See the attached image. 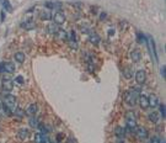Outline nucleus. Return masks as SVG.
<instances>
[{
    "instance_id": "9b49d317",
    "label": "nucleus",
    "mask_w": 166,
    "mask_h": 143,
    "mask_svg": "<svg viewBox=\"0 0 166 143\" xmlns=\"http://www.w3.org/2000/svg\"><path fill=\"white\" fill-rule=\"evenodd\" d=\"M134 131H135V133H137V136L139 137L140 139L148 138V131H146V128H144V127H137Z\"/></svg>"
},
{
    "instance_id": "f8f14e48",
    "label": "nucleus",
    "mask_w": 166,
    "mask_h": 143,
    "mask_svg": "<svg viewBox=\"0 0 166 143\" xmlns=\"http://www.w3.org/2000/svg\"><path fill=\"white\" fill-rule=\"evenodd\" d=\"M17 137H19L21 141H27L30 137V131L26 128H21L19 132H17Z\"/></svg>"
},
{
    "instance_id": "b1692460",
    "label": "nucleus",
    "mask_w": 166,
    "mask_h": 143,
    "mask_svg": "<svg viewBox=\"0 0 166 143\" xmlns=\"http://www.w3.org/2000/svg\"><path fill=\"white\" fill-rule=\"evenodd\" d=\"M56 35H57L60 40H63V41H64V40H67V37H68V33L65 32V31H63V30H58V32H57Z\"/></svg>"
},
{
    "instance_id": "a19ab883",
    "label": "nucleus",
    "mask_w": 166,
    "mask_h": 143,
    "mask_svg": "<svg viewBox=\"0 0 166 143\" xmlns=\"http://www.w3.org/2000/svg\"><path fill=\"white\" fill-rule=\"evenodd\" d=\"M117 143H124V142H121V141H120V142H117Z\"/></svg>"
},
{
    "instance_id": "c9c22d12",
    "label": "nucleus",
    "mask_w": 166,
    "mask_h": 143,
    "mask_svg": "<svg viewBox=\"0 0 166 143\" xmlns=\"http://www.w3.org/2000/svg\"><path fill=\"white\" fill-rule=\"evenodd\" d=\"M108 35H110V36L115 35V30H112V28H111V30H108Z\"/></svg>"
},
{
    "instance_id": "dca6fc26",
    "label": "nucleus",
    "mask_w": 166,
    "mask_h": 143,
    "mask_svg": "<svg viewBox=\"0 0 166 143\" xmlns=\"http://www.w3.org/2000/svg\"><path fill=\"white\" fill-rule=\"evenodd\" d=\"M148 100H149V106H151V107H156L160 103H159V98L156 96V95H154V94H151L149 98H148Z\"/></svg>"
},
{
    "instance_id": "2eb2a0df",
    "label": "nucleus",
    "mask_w": 166,
    "mask_h": 143,
    "mask_svg": "<svg viewBox=\"0 0 166 143\" xmlns=\"http://www.w3.org/2000/svg\"><path fill=\"white\" fill-rule=\"evenodd\" d=\"M21 27L25 28V30H33L36 27V23H34L32 20H27V21H23L21 23Z\"/></svg>"
},
{
    "instance_id": "ddd939ff",
    "label": "nucleus",
    "mask_w": 166,
    "mask_h": 143,
    "mask_svg": "<svg viewBox=\"0 0 166 143\" xmlns=\"http://www.w3.org/2000/svg\"><path fill=\"white\" fill-rule=\"evenodd\" d=\"M89 41L92 43V45H98L100 42H101V37L97 35V33H95V32H90V36H89Z\"/></svg>"
},
{
    "instance_id": "6e6552de",
    "label": "nucleus",
    "mask_w": 166,
    "mask_h": 143,
    "mask_svg": "<svg viewBox=\"0 0 166 143\" xmlns=\"http://www.w3.org/2000/svg\"><path fill=\"white\" fill-rule=\"evenodd\" d=\"M138 103H139L140 107H141L143 110H145V109H148V107H149V100H148V96H145V95H143V94H139Z\"/></svg>"
},
{
    "instance_id": "20e7f679",
    "label": "nucleus",
    "mask_w": 166,
    "mask_h": 143,
    "mask_svg": "<svg viewBox=\"0 0 166 143\" xmlns=\"http://www.w3.org/2000/svg\"><path fill=\"white\" fill-rule=\"evenodd\" d=\"M15 72V64L13 62H3L0 63V73L13 74Z\"/></svg>"
},
{
    "instance_id": "4be33fe9",
    "label": "nucleus",
    "mask_w": 166,
    "mask_h": 143,
    "mask_svg": "<svg viewBox=\"0 0 166 143\" xmlns=\"http://www.w3.org/2000/svg\"><path fill=\"white\" fill-rule=\"evenodd\" d=\"M28 123H30V126H31L32 128H37L38 126H39V122H38V120L34 116H31L30 117V121H28Z\"/></svg>"
},
{
    "instance_id": "f3484780",
    "label": "nucleus",
    "mask_w": 166,
    "mask_h": 143,
    "mask_svg": "<svg viewBox=\"0 0 166 143\" xmlns=\"http://www.w3.org/2000/svg\"><path fill=\"white\" fill-rule=\"evenodd\" d=\"M148 118H149V121L150 122H154V123H158L159 120H160V117H159V114L156 111H153L149 114V116H148Z\"/></svg>"
},
{
    "instance_id": "5701e85b",
    "label": "nucleus",
    "mask_w": 166,
    "mask_h": 143,
    "mask_svg": "<svg viewBox=\"0 0 166 143\" xmlns=\"http://www.w3.org/2000/svg\"><path fill=\"white\" fill-rule=\"evenodd\" d=\"M149 42H150V47H151V50H153V53H154V56H155V59H156V61H158V53H156L155 41L153 40V37H149Z\"/></svg>"
},
{
    "instance_id": "cd10ccee",
    "label": "nucleus",
    "mask_w": 166,
    "mask_h": 143,
    "mask_svg": "<svg viewBox=\"0 0 166 143\" xmlns=\"http://www.w3.org/2000/svg\"><path fill=\"white\" fill-rule=\"evenodd\" d=\"M115 133H116L118 137H122V136L126 135V132H124V130H123L122 127H117L116 131H115Z\"/></svg>"
},
{
    "instance_id": "0eeeda50",
    "label": "nucleus",
    "mask_w": 166,
    "mask_h": 143,
    "mask_svg": "<svg viewBox=\"0 0 166 143\" xmlns=\"http://www.w3.org/2000/svg\"><path fill=\"white\" fill-rule=\"evenodd\" d=\"M135 80H137L138 84H144L145 80H146V73H145V70H143V69L138 70L137 73H135Z\"/></svg>"
},
{
    "instance_id": "39448f33",
    "label": "nucleus",
    "mask_w": 166,
    "mask_h": 143,
    "mask_svg": "<svg viewBox=\"0 0 166 143\" xmlns=\"http://www.w3.org/2000/svg\"><path fill=\"white\" fill-rule=\"evenodd\" d=\"M68 43H69V47L72 50H76L78 48V42H76V35H75V31H70L68 33Z\"/></svg>"
},
{
    "instance_id": "e433bc0d",
    "label": "nucleus",
    "mask_w": 166,
    "mask_h": 143,
    "mask_svg": "<svg viewBox=\"0 0 166 143\" xmlns=\"http://www.w3.org/2000/svg\"><path fill=\"white\" fill-rule=\"evenodd\" d=\"M67 143H76V142H75V139H74V138H69Z\"/></svg>"
},
{
    "instance_id": "4468645a",
    "label": "nucleus",
    "mask_w": 166,
    "mask_h": 143,
    "mask_svg": "<svg viewBox=\"0 0 166 143\" xmlns=\"http://www.w3.org/2000/svg\"><path fill=\"white\" fill-rule=\"evenodd\" d=\"M130 58H132V61L134 63H138L140 61V58H141V55H140V52L138 50H133L132 52H130Z\"/></svg>"
},
{
    "instance_id": "2f4dec72",
    "label": "nucleus",
    "mask_w": 166,
    "mask_h": 143,
    "mask_svg": "<svg viewBox=\"0 0 166 143\" xmlns=\"http://www.w3.org/2000/svg\"><path fill=\"white\" fill-rule=\"evenodd\" d=\"M14 114L21 117V116H22L23 114H25V112H23V110H21V109H16V110H15V112H14Z\"/></svg>"
},
{
    "instance_id": "412c9836",
    "label": "nucleus",
    "mask_w": 166,
    "mask_h": 143,
    "mask_svg": "<svg viewBox=\"0 0 166 143\" xmlns=\"http://www.w3.org/2000/svg\"><path fill=\"white\" fill-rule=\"evenodd\" d=\"M58 25H56V23L54 22H53V23H49V25L48 26H47V31H48L49 33H57L58 32Z\"/></svg>"
},
{
    "instance_id": "bb28decb",
    "label": "nucleus",
    "mask_w": 166,
    "mask_h": 143,
    "mask_svg": "<svg viewBox=\"0 0 166 143\" xmlns=\"http://www.w3.org/2000/svg\"><path fill=\"white\" fill-rule=\"evenodd\" d=\"M159 106H160V114H161V116L165 118V116H166V106H165V104H159Z\"/></svg>"
},
{
    "instance_id": "c85d7f7f",
    "label": "nucleus",
    "mask_w": 166,
    "mask_h": 143,
    "mask_svg": "<svg viewBox=\"0 0 166 143\" xmlns=\"http://www.w3.org/2000/svg\"><path fill=\"white\" fill-rule=\"evenodd\" d=\"M42 141V133H36L34 136V143H41Z\"/></svg>"
},
{
    "instance_id": "f257e3e1",
    "label": "nucleus",
    "mask_w": 166,
    "mask_h": 143,
    "mask_svg": "<svg viewBox=\"0 0 166 143\" xmlns=\"http://www.w3.org/2000/svg\"><path fill=\"white\" fill-rule=\"evenodd\" d=\"M140 90L139 89H129V90L124 94V96H123V99H124V101L129 105V106H135V104L138 103V98H139V93Z\"/></svg>"
},
{
    "instance_id": "423d86ee",
    "label": "nucleus",
    "mask_w": 166,
    "mask_h": 143,
    "mask_svg": "<svg viewBox=\"0 0 166 143\" xmlns=\"http://www.w3.org/2000/svg\"><path fill=\"white\" fill-rule=\"evenodd\" d=\"M53 21H54L56 25H63L65 22V15L62 13V11H57L54 14V16H52Z\"/></svg>"
},
{
    "instance_id": "c756f323",
    "label": "nucleus",
    "mask_w": 166,
    "mask_h": 143,
    "mask_svg": "<svg viewBox=\"0 0 166 143\" xmlns=\"http://www.w3.org/2000/svg\"><path fill=\"white\" fill-rule=\"evenodd\" d=\"M41 143H51V139L48 138V136L42 133V141H41Z\"/></svg>"
},
{
    "instance_id": "72a5a7b5",
    "label": "nucleus",
    "mask_w": 166,
    "mask_h": 143,
    "mask_svg": "<svg viewBox=\"0 0 166 143\" xmlns=\"http://www.w3.org/2000/svg\"><path fill=\"white\" fill-rule=\"evenodd\" d=\"M150 143H160V138H158V137H153Z\"/></svg>"
},
{
    "instance_id": "f03ea898",
    "label": "nucleus",
    "mask_w": 166,
    "mask_h": 143,
    "mask_svg": "<svg viewBox=\"0 0 166 143\" xmlns=\"http://www.w3.org/2000/svg\"><path fill=\"white\" fill-rule=\"evenodd\" d=\"M3 106L8 107V109H9V110H10V111L14 114L15 110L17 109V100H16V96H14V95H11V94L5 95Z\"/></svg>"
},
{
    "instance_id": "f704fd0d",
    "label": "nucleus",
    "mask_w": 166,
    "mask_h": 143,
    "mask_svg": "<svg viewBox=\"0 0 166 143\" xmlns=\"http://www.w3.org/2000/svg\"><path fill=\"white\" fill-rule=\"evenodd\" d=\"M165 70H166V68H165V65H164V67L161 68V75L164 76V78H165V76H166V73H165Z\"/></svg>"
},
{
    "instance_id": "58836bf2",
    "label": "nucleus",
    "mask_w": 166,
    "mask_h": 143,
    "mask_svg": "<svg viewBox=\"0 0 166 143\" xmlns=\"http://www.w3.org/2000/svg\"><path fill=\"white\" fill-rule=\"evenodd\" d=\"M1 110H3V104H1V101H0V114H1Z\"/></svg>"
},
{
    "instance_id": "7c9ffc66",
    "label": "nucleus",
    "mask_w": 166,
    "mask_h": 143,
    "mask_svg": "<svg viewBox=\"0 0 166 143\" xmlns=\"http://www.w3.org/2000/svg\"><path fill=\"white\" fill-rule=\"evenodd\" d=\"M15 81H17L19 84H23V83H25V79H23V76H22V75H19V76H16Z\"/></svg>"
},
{
    "instance_id": "9d476101",
    "label": "nucleus",
    "mask_w": 166,
    "mask_h": 143,
    "mask_svg": "<svg viewBox=\"0 0 166 143\" xmlns=\"http://www.w3.org/2000/svg\"><path fill=\"white\" fill-rule=\"evenodd\" d=\"M37 111H38V106H37V104H31L30 105L27 109H26V115H28L30 117L31 116H36V114H37Z\"/></svg>"
},
{
    "instance_id": "393cba45",
    "label": "nucleus",
    "mask_w": 166,
    "mask_h": 143,
    "mask_svg": "<svg viewBox=\"0 0 166 143\" xmlns=\"http://www.w3.org/2000/svg\"><path fill=\"white\" fill-rule=\"evenodd\" d=\"M3 6H4V9L6 10V11H9V13L13 11V6H11V4H10L9 0H4V1H3Z\"/></svg>"
},
{
    "instance_id": "a878e982",
    "label": "nucleus",
    "mask_w": 166,
    "mask_h": 143,
    "mask_svg": "<svg viewBox=\"0 0 166 143\" xmlns=\"http://www.w3.org/2000/svg\"><path fill=\"white\" fill-rule=\"evenodd\" d=\"M137 40H138V42L139 43H146V37H145V36L143 35V33H141V32H138V35H137Z\"/></svg>"
},
{
    "instance_id": "473e14b6",
    "label": "nucleus",
    "mask_w": 166,
    "mask_h": 143,
    "mask_svg": "<svg viewBox=\"0 0 166 143\" xmlns=\"http://www.w3.org/2000/svg\"><path fill=\"white\" fill-rule=\"evenodd\" d=\"M44 6H47V8H48V9H54V3L47 1V3H44Z\"/></svg>"
},
{
    "instance_id": "7ed1b4c3",
    "label": "nucleus",
    "mask_w": 166,
    "mask_h": 143,
    "mask_svg": "<svg viewBox=\"0 0 166 143\" xmlns=\"http://www.w3.org/2000/svg\"><path fill=\"white\" fill-rule=\"evenodd\" d=\"M127 117V121H126V127L130 131H134L135 128H137V121H135V116L133 112H128V114L126 115Z\"/></svg>"
},
{
    "instance_id": "aec40b11",
    "label": "nucleus",
    "mask_w": 166,
    "mask_h": 143,
    "mask_svg": "<svg viewBox=\"0 0 166 143\" xmlns=\"http://www.w3.org/2000/svg\"><path fill=\"white\" fill-rule=\"evenodd\" d=\"M39 17L42 20H51L52 19V14H51V11H48V10H46V11H41L39 13Z\"/></svg>"
},
{
    "instance_id": "a211bd4d",
    "label": "nucleus",
    "mask_w": 166,
    "mask_h": 143,
    "mask_svg": "<svg viewBox=\"0 0 166 143\" xmlns=\"http://www.w3.org/2000/svg\"><path fill=\"white\" fill-rule=\"evenodd\" d=\"M14 58H15V61L17 63H23V62H25V58L26 57H25V53H23V52H16Z\"/></svg>"
},
{
    "instance_id": "ea45409f",
    "label": "nucleus",
    "mask_w": 166,
    "mask_h": 143,
    "mask_svg": "<svg viewBox=\"0 0 166 143\" xmlns=\"http://www.w3.org/2000/svg\"><path fill=\"white\" fill-rule=\"evenodd\" d=\"M4 14H5L4 11H1V21H4Z\"/></svg>"
},
{
    "instance_id": "6ab92c4d",
    "label": "nucleus",
    "mask_w": 166,
    "mask_h": 143,
    "mask_svg": "<svg viewBox=\"0 0 166 143\" xmlns=\"http://www.w3.org/2000/svg\"><path fill=\"white\" fill-rule=\"evenodd\" d=\"M123 75L126 79H130L133 76V72H132V67H124L123 68Z\"/></svg>"
},
{
    "instance_id": "4c0bfd02",
    "label": "nucleus",
    "mask_w": 166,
    "mask_h": 143,
    "mask_svg": "<svg viewBox=\"0 0 166 143\" xmlns=\"http://www.w3.org/2000/svg\"><path fill=\"white\" fill-rule=\"evenodd\" d=\"M106 17H107V14H105V13H102V14H101V20L106 19Z\"/></svg>"
},
{
    "instance_id": "1a4fd4ad",
    "label": "nucleus",
    "mask_w": 166,
    "mask_h": 143,
    "mask_svg": "<svg viewBox=\"0 0 166 143\" xmlns=\"http://www.w3.org/2000/svg\"><path fill=\"white\" fill-rule=\"evenodd\" d=\"M13 88H14L13 80H11V79H6V78L3 79V90H4V91L9 93V91L13 90Z\"/></svg>"
}]
</instances>
